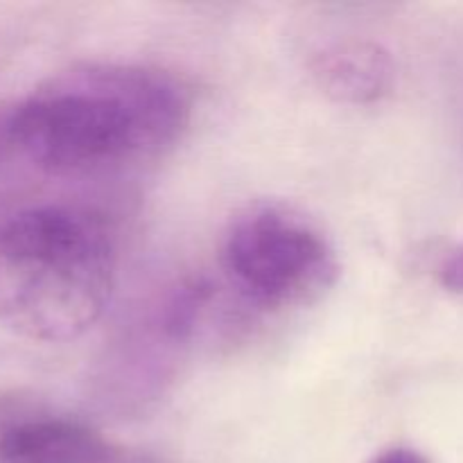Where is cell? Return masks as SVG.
<instances>
[{
  "instance_id": "cell-3",
  "label": "cell",
  "mask_w": 463,
  "mask_h": 463,
  "mask_svg": "<svg viewBox=\"0 0 463 463\" xmlns=\"http://www.w3.org/2000/svg\"><path fill=\"white\" fill-rule=\"evenodd\" d=\"M222 267L240 297L262 310L310 306L339 274L337 253L319 226L283 203H256L231 220Z\"/></svg>"
},
{
  "instance_id": "cell-4",
  "label": "cell",
  "mask_w": 463,
  "mask_h": 463,
  "mask_svg": "<svg viewBox=\"0 0 463 463\" xmlns=\"http://www.w3.org/2000/svg\"><path fill=\"white\" fill-rule=\"evenodd\" d=\"M0 463H125L90 425L45 410L0 416Z\"/></svg>"
},
{
  "instance_id": "cell-5",
  "label": "cell",
  "mask_w": 463,
  "mask_h": 463,
  "mask_svg": "<svg viewBox=\"0 0 463 463\" xmlns=\"http://www.w3.org/2000/svg\"><path fill=\"white\" fill-rule=\"evenodd\" d=\"M312 77L321 93L339 104L366 107L387 98L396 84V66L373 41H342L315 54Z\"/></svg>"
},
{
  "instance_id": "cell-6",
  "label": "cell",
  "mask_w": 463,
  "mask_h": 463,
  "mask_svg": "<svg viewBox=\"0 0 463 463\" xmlns=\"http://www.w3.org/2000/svg\"><path fill=\"white\" fill-rule=\"evenodd\" d=\"M441 285L450 292H461L463 294V249L452 253L446 262H443L441 271Z\"/></svg>"
},
{
  "instance_id": "cell-7",
  "label": "cell",
  "mask_w": 463,
  "mask_h": 463,
  "mask_svg": "<svg viewBox=\"0 0 463 463\" xmlns=\"http://www.w3.org/2000/svg\"><path fill=\"white\" fill-rule=\"evenodd\" d=\"M371 463H430L425 455H420L414 448H389L383 455L375 457Z\"/></svg>"
},
{
  "instance_id": "cell-1",
  "label": "cell",
  "mask_w": 463,
  "mask_h": 463,
  "mask_svg": "<svg viewBox=\"0 0 463 463\" xmlns=\"http://www.w3.org/2000/svg\"><path fill=\"white\" fill-rule=\"evenodd\" d=\"M193 116L170 72L134 63H89L27 95L3 122V138L36 170L90 175L170 152Z\"/></svg>"
},
{
  "instance_id": "cell-2",
  "label": "cell",
  "mask_w": 463,
  "mask_h": 463,
  "mask_svg": "<svg viewBox=\"0 0 463 463\" xmlns=\"http://www.w3.org/2000/svg\"><path fill=\"white\" fill-rule=\"evenodd\" d=\"M116 288V249L104 226L71 206L0 217V326L16 337L63 344L89 333Z\"/></svg>"
}]
</instances>
